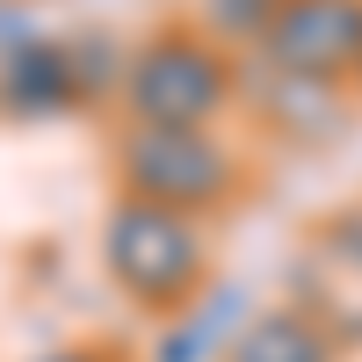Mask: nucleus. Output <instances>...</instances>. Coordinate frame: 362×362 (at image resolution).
<instances>
[{
  "mask_svg": "<svg viewBox=\"0 0 362 362\" xmlns=\"http://www.w3.org/2000/svg\"><path fill=\"white\" fill-rule=\"evenodd\" d=\"M124 174L145 203H210L232 181L225 153L210 138H196V124H145L124 145Z\"/></svg>",
  "mask_w": 362,
  "mask_h": 362,
  "instance_id": "obj_1",
  "label": "nucleus"
},
{
  "mask_svg": "<svg viewBox=\"0 0 362 362\" xmlns=\"http://www.w3.org/2000/svg\"><path fill=\"white\" fill-rule=\"evenodd\" d=\"M109 268L138 297H174L196 276V239L167 203H124L109 225Z\"/></svg>",
  "mask_w": 362,
  "mask_h": 362,
  "instance_id": "obj_2",
  "label": "nucleus"
},
{
  "mask_svg": "<svg viewBox=\"0 0 362 362\" xmlns=\"http://www.w3.org/2000/svg\"><path fill=\"white\" fill-rule=\"evenodd\" d=\"M131 102L145 124H203L210 102H218V58L181 44V37L153 44L131 73Z\"/></svg>",
  "mask_w": 362,
  "mask_h": 362,
  "instance_id": "obj_3",
  "label": "nucleus"
},
{
  "mask_svg": "<svg viewBox=\"0 0 362 362\" xmlns=\"http://www.w3.org/2000/svg\"><path fill=\"white\" fill-rule=\"evenodd\" d=\"M355 44H362V15L341 8V0H297V8L276 22V51L290 58V66H305V73L341 66Z\"/></svg>",
  "mask_w": 362,
  "mask_h": 362,
  "instance_id": "obj_4",
  "label": "nucleus"
},
{
  "mask_svg": "<svg viewBox=\"0 0 362 362\" xmlns=\"http://www.w3.org/2000/svg\"><path fill=\"white\" fill-rule=\"evenodd\" d=\"M66 95V66H58V51H22L8 66V102L15 109H51Z\"/></svg>",
  "mask_w": 362,
  "mask_h": 362,
  "instance_id": "obj_5",
  "label": "nucleus"
},
{
  "mask_svg": "<svg viewBox=\"0 0 362 362\" xmlns=\"http://www.w3.org/2000/svg\"><path fill=\"white\" fill-rule=\"evenodd\" d=\"M232 362H319V341H312L297 319H261L254 334L239 341Z\"/></svg>",
  "mask_w": 362,
  "mask_h": 362,
  "instance_id": "obj_6",
  "label": "nucleus"
}]
</instances>
